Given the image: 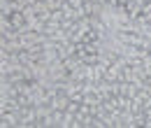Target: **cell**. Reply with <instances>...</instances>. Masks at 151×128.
<instances>
[{
    "instance_id": "1",
    "label": "cell",
    "mask_w": 151,
    "mask_h": 128,
    "mask_svg": "<svg viewBox=\"0 0 151 128\" xmlns=\"http://www.w3.org/2000/svg\"><path fill=\"white\" fill-rule=\"evenodd\" d=\"M0 126L2 128H21L19 110L17 112H0Z\"/></svg>"
}]
</instances>
